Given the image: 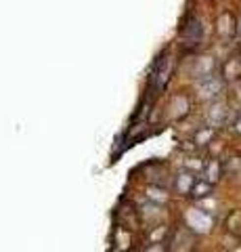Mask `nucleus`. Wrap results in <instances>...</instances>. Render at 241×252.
Segmentation results:
<instances>
[{"label":"nucleus","instance_id":"1","mask_svg":"<svg viewBox=\"0 0 241 252\" xmlns=\"http://www.w3.org/2000/svg\"><path fill=\"white\" fill-rule=\"evenodd\" d=\"M185 223L187 227L195 233V235H206L212 231V227H214V217L210 215L208 210L204 208H199V206H193L185 212Z\"/></svg>","mask_w":241,"mask_h":252},{"label":"nucleus","instance_id":"2","mask_svg":"<svg viewBox=\"0 0 241 252\" xmlns=\"http://www.w3.org/2000/svg\"><path fill=\"white\" fill-rule=\"evenodd\" d=\"M224 93V82L218 76H208L204 80H197V97L201 101H218Z\"/></svg>","mask_w":241,"mask_h":252},{"label":"nucleus","instance_id":"3","mask_svg":"<svg viewBox=\"0 0 241 252\" xmlns=\"http://www.w3.org/2000/svg\"><path fill=\"white\" fill-rule=\"evenodd\" d=\"M216 67H218V63H216L214 55H199V57H195V61H193L189 74L193 80H204L208 76H214Z\"/></svg>","mask_w":241,"mask_h":252},{"label":"nucleus","instance_id":"4","mask_svg":"<svg viewBox=\"0 0 241 252\" xmlns=\"http://www.w3.org/2000/svg\"><path fill=\"white\" fill-rule=\"evenodd\" d=\"M216 34L222 40H233L237 36V17L231 11H222L216 17Z\"/></svg>","mask_w":241,"mask_h":252},{"label":"nucleus","instance_id":"5","mask_svg":"<svg viewBox=\"0 0 241 252\" xmlns=\"http://www.w3.org/2000/svg\"><path fill=\"white\" fill-rule=\"evenodd\" d=\"M229 105L222 103V101H212V105H210L208 114H206V120H208V126L210 128H216V126H222L227 122L229 118Z\"/></svg>","mask_w":241,"mask_h":252},{"label":"nucleus","instance_id":"6","mask_svg":"<svg viewBox=\"0 0 241 252\" xmlns=\"http://www.w3.org/2000/svg\"><path fill=\"white\" fill-rule=\"evenodd\" d=\"M220 74L222 78L220 80L224 84H231V82H239L241 80V57H229L227 61L222 63V67H220Z\"/></svg>","mask_w":241,"mask_h":252},{"label":"nucleus","instance_id":"7","mask_svg":"<svg viewBox=\"0 0 241 252\" xmlns=\"http://www.w3.org/2000/svg\"><path fill=\"white\" fill-rule=\"evenodd\" d=\"M170 118L172 120H183V118L189 114V109H191V103H189V99L185 97V94H178V97H174L172 101H170Z\"/></svg>","mask_w":241,"mask_h":252},{"label":"nucleus","instance_id":"8","mask_svg":"<svg viewBox=\"0 0 241 252\" xmlns=\"http://www.w3.org/2000/svg\"><path fill=\"white\" fill-rule=\"evenodd\" d=\"M195 175L193 172H187V170H183V172H178L176 175V179H174V187H176V191L181 193V195H189L191 193V187H193V183H195Z\"/></svg>","mask_w":241,"mask_h":252},{"label":"nucleus","instance_id":"9","mask_svg":"<svg viewBox=\"0 0 241 252\" xmlns=\"http://www.w3.org/2000/svg\"><path fill=\"white\" fill-rule=\"evenodd\" d=\"M201 172L206 175L204 181H208L210 185H216V183H218V181L222 179V164H220L218 160H210Z\"/></svg>","mask_w":241,"mask_h":252},{"label":"nucleus","instance_id":"10","mask_svg":"<svg viewBox=\"0 0 241 252\" xmlns=\"http://www.w3.org/2000/svg\"><path fill=\"white\" fill-rule=\"evenodd\" d=\"M145 195H147V200H149L151 204H158V206H161V204L168 202V191L164 187H158V185H149V187H147Z\"/></svg>","mask_w":241,"mask_h":252},{"label":"nucleus","instance_id":"11","mask_svg":"<svg viewBox=\"0 0 241 252\" xmlns=\"http://www.w3.org/2000/svg\"><path fill=\"white\" fill-rule=\"evenodd\" d=\"M212 187L214 185H210L208 181H204V179H197L195 183H193V187H191V193L189 195H193L195 200H206L208 195H212Z\"/></svg>","mask_w":241,"mask_h":252},{"label":"nucleus","instance_id":"12","mask_svg":"<svg viewBox=\"0 0 241 252\" xmlns=\"http://www.w3.org/2000/svg\"><path fill=\"white\" fill-rule=\"evenodd\" d=\"M212 137H214V128H210V126H204V128L195 130V135H193V143L199 145V147H204V145H208L210 141H212Z\"/></svg>","mask_w":241,"mask_h":252},{"label":"nucleus","instance_id":"13","mask_svg":"<svg viewBox=\"0 0 241 252\" xmlns=\"http://www.w3.org/2000/svg\"><path fill=\"white\" fill-rule=\"evenodd\" d=\"M185 170L193 172V175H195V172H201L204 170V162H201L199 158H187L185 160Z\"/></svg>","mask_w":241,"mask_h":252},{"label":"nucleus","instance_id":"14","mask_svg":"<svg viewBox=\"0 0 241 252\" xmlns=\"http://www.w3.org/2000/svg\"><path fill=\"white\" fill-rule=\"evenodd\" d=\"M145 252H166V248H164V244L161 242H151L149 246L145 248Z\"/></svg>","mask_w":241,"mask_h":252},{"label":"nucleus","instance_id":"15","mask_svg":"<svg viewBox=\"0 0 241 252\" xmlns=\"http://www.w3.org/2000/svg\"><path fill=\"white\" fill-rule=\"evenodd\" d=\"M233 128H235V132L241 137V114L235 116V120H233Z\"/></svg>","mask_w":241,"mask_h":252},{"label":"nucleus","instance_id":"16","mask_svg":"<svg viewBox=\"0 0 241 252\" xmlns=\"http://www.w3.org/2000/svg\"><path fill=\"white\" fill-rule=\"evenodd\" d=\"M237 34H241V21H237Z\"/></svg>","mask_w":241,"mask_h":252},{"label":"nucleus","instance_id":"17","mask_svg":"<svg viewBox=\"0 0 241 252\" xmlns=\"http://www.w3.org/2000/svg\"><path fill=\"white\" fill-rule=\"evenodd\" d=\"M126 252H138V250H126Z\"/></svg>","mask_w":241,"mask_h":252},{"label":"nucleus","instance_id":"18","mask_svg":"<svg viewBox=\"0 0 241 252\" xmlns=\"http://www.w3.org/2000/svg\"><path fill=\"white\" fill-rule=\"evenodd\" d=\"M239 82H241V80H239Z\"/></svg>","mask_w":241,"mask_h":252}]
</instances>
